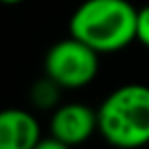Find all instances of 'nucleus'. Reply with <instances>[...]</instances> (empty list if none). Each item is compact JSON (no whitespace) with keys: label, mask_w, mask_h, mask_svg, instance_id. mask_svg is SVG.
<instances>
[{"label":"nucleus","mask_w":149,"mask_h":149,"mask_svg":"<svg viewBox=\"0 0 149 149\" xmlns=\"http://www.w3.org/2000/svg\"><path fill=\"white\" fill-rule=\"evenodd\" d=\"M41 139V127L29 110L6 108L0 114V149H35Z\"/></svg>","instance_id":"5"},{"label":"nucleus","mask_w":149,"mask_h":149,"mask_svg":"<svg viewBox=\"0 0 149 149\" xmlns=\"http://www.w3.org/2000/svg\"><path fill=\"white\" fill-rule=\"evenodd\" d=\"M137 41L149 49V4L137 8Z\"/></svg>","instance_id":"7"},{"label":"nucleus","mask_w":149,"mask_h":149,"mask_svg":"<svg viewBox=\"0 0 149 149\" xmlns=\"http://www.w3.org/2000/svg\"><path fill=\"white\" fill-rule=\"evenodd\" d=\"M70 35L98 53L137 41V8L129 0H84L70 19Z\"/></svg>","instance_id":"1"},{"label":"nucleus","mask_w":149,"mask_h":149,"mask_svg":"<svg viewBox=\"0 0 149 149\" xmlns=\"http://www.w3.org/2000/svg\"><path fill=\"white\" fill-rule=\"evenodd\" d=\"M98 133L116 149L149 143V86L123 84L98 106Z\"/></svg>","instance_id":"2"},{"label":"nucleus","mask_w":149,"mask_h":149,"mask_svg":"<svg viewBox=\"0 0 149 149\" xmlns=\"http://www.w3.org/2000/svg\"><path fill=\"white\" fill-rule=\"evenodd\" d=\"M4 4H8V6H17V4H21V2H25V0H2Z\"/></svg>","instance_id":"9"},{"label":"nucleus","mask_w":149,"mask_h":149,"mask_svg":"<svg viewBox=\"0 0 149 149\" xmlns=\"http://www.w3.org/2000/svg\"><path fill=\"white\" fill-rule=\"evenodd\" d=\"M35 149H72V147L65 145V143H61V141L55 139V137H47V139H41Z\"/></svg>","instance_id":"8"},{"label":"nucleus","mask_w":149,"mask_h":149,"mask_svg":"<svg viewBox=\"0 0 149 149\" xmlns=\"http://www.w3.org/2000/svg\"><path fill=\"white\" fill-rule=\"evenodd\" d=\"M49 131H51V137L59 139L70 147L86 143L98 131V110L82 102L59 104L51 114Z\"/></svg>","instance_id":"4"},{"label":"nucleus","mask_w":149,"mask_h":149,"mask_svg":"<svg viewBox=\"0 0 149 149\" xmlns=\"http://www.w3.org/2000/svg\"><path fill=\"white\" fill-rule=\"evenodd\" d=\"M61 92H63V88L57 82H53L49 76H43L41 80H37L31 86L29 98H31L33 106L41 108V110H55L59 106Z\"/></svg>","instance_id":"6"},{"label":"nucleus","mask_w":149,"mask_h":149,"mask_svg":"<svg viewBox=\"0 0 149 149\" xmlns=\"http://www.w3.org/2000/svg\"><path fill=\"white\" fill-rule=\"evenodd\" d=\"M43 70L63 90H80L98 76L100 53L70 35L47 49Z\"/></svg>","instance_id":"3"}]
</instances>
